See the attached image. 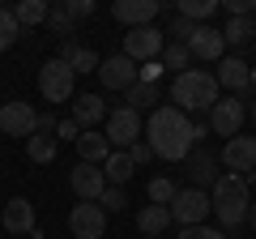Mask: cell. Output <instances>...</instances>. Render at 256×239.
<instances>
[{
  "instance_id": "6da1fadb",
  "label": "cell",
  "mask_w": 256,
  "mask_h": 239,
  "mask_svg": "<svg viewBox=\"0 0 256 239\" xmlns=\"http://www.w3.org/2000/svg\"><path fill=\"white\" fill-rule=\"evenodd\" d=\"M146 146L154 150V158L166 162H180L192 154L196 146V132H192V116H184L180 107H158L146 120Z\"/></svg>"
},
{
  "instance_id": "7a4b0ae2",
  "label": "cell",
  "mask_w": 256,
  "mask_h": 239,
  "mask_svg": "<svg viewBox=\"0 0 256 239\" xmlns=\"http://www.w3.org/2000/svg\"><path fill=\"white\" fill-rule=\"evenodd\" d=\"M210 205L214 218H218V230H239L248 222V210H252V188L244 184V175H218V184L210 188Z\"/></svg>"
},
{
  "instance_id": "3957f363",
  "label": "cell",
  "mask_w": 256,
  "mask_h": 239,
  "mask_svg": "<svg viewBox=\"0 0 256 239\" xmlns=\"http://www.w3.org/2000/svg\"><path fill=\"white\" fill-rule=\"evenodd\" d=\"M218 102V77L205 73V68H188L171 82V107H180L184 116L188 111H210Z\"/></svg>"
},
{
  "instance_id": "277c9868",
  "label": "cell",
  "mask_w": 256,
  "mask_h": 239,
  "mask_svg": "<svg viewBox=\"0 0 256 239\" xmlns=\"http://www.w3.org/2000/svg\"><path fill=\"white\" fill-rule=\"evenodd\" d=\"M102 137L111 141V150H132L141 137H146V124H141V116L132 107H111L107 111V128H102Z\"/></svg>"
},
{
  "instance_id": "5b68a950",
  "label": "cell",
  "mask_w": 256,
  "mask_h": 239,
  "mask_svg": "<svg viewBox=\"0 0 256 239\" xmlns=\"http://www.w3.org/2000/svg\"><path fill=\"white\" fill-rule=\"evenodd\" d=\"M73 86H77V73L64 64L60 56L38 68V94H43L47 102H68L73 98Z\"/></svg>"
},
{
  "instance_id": "8992f818",
  "label": "cell",
  "mask_w": 256,
  "mask_h": 239,
  "mask_svg": "<svg viewBox=\"0 0 256 239\" xmlns=\"http://www.w3.org/2000/svg\"><path fill=\"white\" fill-rule=\"evenodd\" d=\"M210 214H214L210 192H201V188H180L175 201H171V218L180 222V226H205Z\"/></svg>"
},
{
  "instance_id": "52a82bcc",
  "label": "cell",
  "mask_w": 256,
  "mask_h": 239,
  "mask_svg": "<svg viewBox=\"0 0 256 239\" xmlns=\"http://www.w3.org/2000/svg\"><path fill=\"white\" fill-rule=\"evenodd\" d=\"M244 120H248V107L239 94H230V98H218L210 107V128L218 132V137H239V128H244Z\"/></svg>"
},
{
  "instance_id": "ba28073f",
  "label": "cell",
  "mask_w": 256,
  "mask_h": 239,
  "mask_svg": "<svg viewBox=\"0 0 256 239\" xmlns=\"http://www.w3.org/2000/svg\"><path fill=\"white\" fill-rule=\"evenodd\" d=\"M68 230H73L77 239H102V235H107V214H102V205L98 201L73 205V214H68Z\"/></svg>"
},
{
  "instance_id": "9c48e42d",
  "label": "cell",
  "mask_w": 256,
  "mask_h": 239,
  "mask_svg": "<svg viewBox=\"0 0 256 239\" xmlns=\"http://www.w3.org/2000/svg\"><path fill=\"white\" fill-rule=\"evenodd\" d=\"M162 30L158 26H137V30H128L124 34V56L137 64V60H158L162 56Z\"/></svg>"
},
{
  "instance_id": "30bf717a",
  "label": "cell",
  "mask_w": 256,
  "mask_h": 239,
  "mask_svg": "<svg viewBox=\"0 0 256 239\" xmlns=\"http://www.w3.org/2000/svg\"><path fill=\"white\" fill-rule=\"evenodd\" d=\"M34 128H38V111L30 102L13 98V102L0 107V132H9V137H34Z\"/></svg>"
},
{
  "instance_id": "8fae6325",
  "label": "cell",
  "mask_w": 256,
  "mask_h": 239,
  "mask_svg": "<svg viewBox=\"0 0 256 239\" xmlns=\"http://www.w3.org/2000/svg\"><path fill=\"white\" fill-rule=\"evenodd\" d=\"M158 13H162V4H158V0H116V4H111V18L124 22L128 30H137V26H154Z\"/></svg>"
},
{
  "instance_id": "7c38bea8",
  "label": "cell",
  "mask_w": 256,
  "mask_h": 239,
  "mask_svg": "<svg viewBox=\"0 0 256 239\" xmlns=\"http://www.w3.org/2000/svg\"><path fill=\"white\" fill-rule=\"evenodd\" d=\"M98 82L107 86V90H132V86H137V64H132L124 52L107 56V60L98 64Z\"/></svg>"
},
{
  "instance_id": "4fadbf2b",
  "label": "cell",
  "mask_w": 256,
  "mask_h": 239,
  "mask_svg": "<svg viewBox=\"0 0 256 239\" xmlns=\"http://www.w3.org/2000/svg\"><path fill=\"white\" fill-rule=\"evenodd\" d=\"M68 184H73V192L82 196V201H98V196L107 192V175H102V166L77 162L73 171H68Z\"/></svg>"
},
{
  "instance_id": "5bb4252c",
  "label": "cell",
  "mask_w": 256,
  "mask_h": 239,
  "mask_svg": "<svg viewBox=\"0 0 256 239\" xmlns=\"http://www.w3.org/2000/svg\"><path fill=\"white\" fill-rule=\"evenodd\" d=\"M222 162L230 175H248L256 171V137H230L222 146Z\"/></svg>"
},
{
  "instance_id": "9a60e30c",
  "label": "cell",
  "mask_w": 256,
  "mask_h": 239,
  "mask_svg": "<svg viewBox=\"0 0 256 239\" xmlns=\"http://www.w3.org/2000/svg\"><path fill=\"white\" fill-rule=\"evenodd\" d=\"M214 77H218V90H230V94H239V98H244L252 68H248L239 56H222V60H218V73H214Z\"/></svg>"
},
{
  "instance_id": "2e32d148",
  "label": "cell",
  "mask_w": 256,
  "mask_h": 239,
  "mask_svg": "<svg viewBox=\"0 0 256 239\" xmlns=\"http://www.w3.org/2000/svg\"><path fill=\"white\" fill-rule=\"evenodd\" d=\"M188 188H201V192H210L214 184H218V154H210V150H196V154H188Z\"/></svg>"
},
{
  "instance_id": "e0dca14e",
  "label": "cell",
  "mask_w": 256,
  "mask_h": 239,
  "mask_svg": "<svg viewBox=\"0 0 256 239\" xmlns=\"http://www.w3.org/2000/svg\"><path fill=\"white\" fill-rule=\"evenodd\" d=\"M60 60L68 68H73V73H98V56H94V47H86L82 38H64L60 43Z\"/></svg>"
},
{
  "instance_id": "ac0fdd59",
  "label": "cell",
  "mask_w": 256,
  "mask_h": 239,
  "mask_svg": "<svg viewBox=\"0 0 256 239\" xmlns=\"http://www.w3.org/2000/svg\"><path fill=\"white\" fill-rule=\"evenodd\" d=\"M4 230L9 235H34V205L26 201V196H13L9 205H4Z\"/></svg>"
},
{
  "instance_id": "d6986e66",
  "label": "cell",
  "mask_w": 256,
  "mask_h": 239,
  "mask_svg": "<svg viewBox=\"0 0 256 239\" xmlns=\"http://www.w3.org/2000/svg\"><path fill=\"white\" fill-rule=\"evenodd\" d=\"M107 98H98V94H77L73 102V120H77V128H94V124H107Z\"/></svg>"
},
{
  "instance_id": "ffe728a7",
  "label": "cell",
  "mask_w": 256,
  "mask_h": 239,
  "mask_svg": "<svg viewBox=\"0 0 256 239\" xmlns=\"http://www.w3.org/2000/svg\"><path fill=\"white\" fill-rule=\"evenodd\" d=\"M188 52L196 56V60H222V56H226L222 30H214V26H196V34L188 38Z\"/></svg>"
},
{
  "instance_id": "44dd1931",
  "label": "cell",
  "mask_w": 256,
  "mask_h": 239,
  "mask_svg": "<svg viewBox=\"0 0 256 239\" xmlns=\"http://www.w3.org/2000/svg\"><path fill=\"white\" fill-rule=\"evenodd\" d=\"M73 146H77V154H82V162H90V166H102L111 154H116V150H111V141L102 137V132H94V128H86Z\"/></svg>"
},
{
  "instance_id": "7402d4cb",
  "label": "cell",
  "mask_w": 256,
  "mask_h": 239,
  "mask_svg": "<svg viewBox=\"0 0 256 239\" xmlns=\"http://www.w3.org/2000/svg\"><path fill=\"white\" fill-rule=\"evenodd\" d=\"M171 222H175L171 218V205H146V210L137 214V226H141V235H146V239H158Z\"/></svg>"
},
{
  "instance_id": "603a6c76",
  "label": "cell",
  "mask_w": 256,
  "mask_h": 239,
  "mask_svg": "<svg viewBox=\"0 0 256 239\" xmlns=\"http://www.w3.org/2000/svg\"><path fill=\"white\" fill-rule=\"evenodd\" d=\"M132 158H128V150H116V154L102 162V175H107V188H124L128 180H132Z\"/></svg>"
},
{
  "instance_id": "cb8c5ba5",
  "label": "cell",
  "mask_w": 256,
  "mask_h": 239,
  "mask_svg": "<svg viewBox=\"0 0 256 239\" xmlns=\"http://www.w3.org/2000/svg\"><path fill=\"white\" fill-rule=\"evenodd\" d=\"M256 38V18H226V26H222V43L226 47H244Z\"/></svg>"
},
{
  "instance_id": "d4e9b609",
  "label": "cell",
  "mask_w": 256,
  "mask_h": 239,
  "mask_svg": "<svg viewBox=\"0 0 256 239\" xmlns=\"http://www.w3.org/2000/svg\"><path fill=\"white\" fill-rule=\"evenodd\" d=\"M47 13H52V4H47V0H22L18 9H13V18H18V26H43L47 22Z\"/></svg>"
},
{
  "instance_id": "484cf974",
  "label": "cell",
  "mask_w": 256,
  "mask_h": 239,
  "mask_svg": "<svg viewBox=\"0 0 256 239\" xmlns=\"http://www.w3.org/2000/svg\"><path fill=\"white\" fill-rule=\"evenodd\" d=\"M158 102H162V94H158V86H146V82H137L132 90H128V107L137 111H158Z\"/></svg>"
},
{
  "instance_id": "4316f807",
  "label": "cell",
  "mask_w": 256,
  "mask_h": 239,
  "mask_svg": "<svg viewBox=\"0 0 256 239\" xmlns=\"http://www.w3.org/2000/svg\"><path fill=\"white\" fill-rule=\"evenodd\" d=\"M56 150H60V141H56L52 132H34V137H26V154H30V162H52Z\"/></svg>"
},
{
  "instance_id": "83f0119b",
  "label": "cell",
  "mask_w": 256,
  "mask_h": 239,
  "mask_svg": "<svg viewBox=\"0 0 256 239\" xmlns=\"http://www.w3.org/2000/svg\"><path fill=\"white\" fill-rule=\"evenodd\" d=\"M158 60H162V68H175V77H180V73H188V68H192V52H188L184 43H166Z\"/></svg>"
},
{
  "instance_id": "f1b7e54d",
  "label": "cell",
  "mask_w": 256,
  "mask_h": 239,
  "mask_svg": "<svg viewBox=\"0 0 256 239\" xmlns=\"http://www.w3.org/2000/svg\"><path fill=\"white\" fill-rule=\"evenodd\" d=\"M47 26H52L56 34L73 38V26H77V22H73V13H68V4H64V0H60V4H52V13H47Z\"/></svg>"
},
{
  "instance_id": "f546056e",
  "label": "cell",
  "mask_w": 256,
  "mask_h": 239,
  "mask_svg": "<svg viewBox=\"0 0 256 239\" xmlns=\"http://www.w3.org/2000/svg\"><path fill=\"white\" fill-rule=\"evenodd\" d=\"M218 9V0H184L180 4V18H188V22H196V26H205V18Z\"/></svg>"
},
{
  "instance_id": "4dcf8cb0",
  "label": "cell",
  "mask_w": 256,
  "mask_h": 239,
  "mask_svg": "<svg viewBox=\"0 0 256 239\" xmlns=\"http://www.w3.org/2000/svg\"><path fill=\"white\" fill-rule=\"evenodd\" d=\"M175 192H180V188H175L166 175H154V180H150V205H171Z\"/></svg>"
},
{
  "instance_id": "1f68e13d",
  "label": "cell",
  "mask_w": 256,
  "mask_h": 239,
  "mask_svg": "<svg viewBox=\"0 0 256 239\" xmlns=\"http://www.w3.org/2000/svg\"><path fill=\"white\" fill-rule=\"evenodd\" d=\"M18 34H22V26H18V18H13V9H0V52H9V47L18 43Z\"/></svg>"
},
{
  "instance_id": "d6a6232c",
  "label": "cell",
  "mask_w": 256,
  "mask_h": 239,
  "mask_svg": "<svg viewBox=\"0 0 256 239\" xmlns=\"http://www.w3.org/2000/svg\"><path fill=\"white\" fill-rule=\"evenodd\" d=\"M166 34H171V43H184V47H188V38L196 34V22H188V18H180V13H175V18L166 22Z\"/></svg>"
},
{
  "instance_id": "836d02e7",
  "label": "cell",
  "mask_w": 256,
  "mask_h": 239,
  "mask_svg": "<svg viewBox=\"0 0 256 239\" xmlns=\"http://www.w3.org/2000/svg\"><path fill=\"white\" fill-rule=\"evenodd\" d=\"M98 205H102V214H120L124 210V188H107V192L98 196Z\"/></svg>"
},
{
  "instance_id": "e575fe53",
  "label": "cell",
  "mask_w": 256,
  "mask_h": 239,
  "mask_svg": "<svg viewBox=\"0 0 256 239\" xmlns=\"http://www.w3.org/2000/svg\"><path fill=\"white\" fill-rule=\"evenodd\" d=\"M158 77H162V60H146L137 68V82H146V86H158Z\"/></svg>"
},
{
  "instance_id": "d590c367",
  "label": "cell",
  "mask_w": 256,
  "mask_h": 239,
  "mask_svg": "<svg viewBox=\"0 0 256 239\" xmlns=\"http://www.w3.org/2000/svg\"><path fill=\"white\" fill-rule=\"evenodd\" d=\"M180 239H226V235H222L218 226H184Z\"/></svg>"
},
{
  "instance_id": "8d00e7d4",
  "label": "cell",
  "mask_w": 256,
  "mask_h": 239,
  "mask_svg": "<svg viewBox=\"0 0 256 239\" xmlns=\"http://www.w3.org/2000/svg\"><path fill=\"white\" fill-rule=\"evenodd\" d=\"M77 137H82V128H77V120H73V116L56 124V141H77Z\"/></svg>"
},
{
  "instance_id": "74e56055",
  "label": "cell",
  "mask_w": 256,
  "mask_h": 239,
  "mask_svg": "<svg viewBox=\"0 0 256 239\" xmlns=\"http://www.w3.org/2000/svg\"><path fill=\"white\" fill-rule=\"evenodd\" d=\"M256 0H226V18H252Z\"/></svg>"
},
{
  "instance_id": "f35d334b",
  "label": "cell",
  "mask_w": 256,
  "mask_h": 239,
  "mask_svg": "<svg viewBox=\"0 0 256 239\" xmlns=\"http://www.w3.org/2000/svg\"><path fill=\"white\" fill-rule=\"evenodd\" d=\"M128 158H132V166H146V162H150V158H154V150H150V146H146V141H137V146L128 150Z\"/></svg>"
},
{
  "instance_id": "ab89813d",
  "label": "cell",
  "mask_w": 256,
  "mask_h": 239,
  "mask_svg": "<svg viewBox=\"0 0 256 239\" xmlns=\"http://www.w3.org/2000/svg\"><path fill=\"white\" fill-rule=\"evenodd\" d=\"M64 4H68L73 22H82V18H90V13H94V4H90V0H64Z\"/></svg>"
},
{
  "instance_id": "60d3db41",
  "label": "cell",
  "mask_w": 256,
  "mask_h": 239,
  "mask_svg": "<svg viewBox=\"0 0 256 239\" xmlns=\"http://www.w3.org/2000/svg\"><path fill=\"white\" fill-rule=\"evenodd\" d=\"M56 124H60V120H56L52 111H43V116H38V128H34V132H52V137H56Z\"/></svg>"
},
{
  "instance_id": "b9f144b4",
  "label": "cell",
  "mask_w": 256,
  "mask_h": 239,
  "mask_svg": "<svg viewBox=\"0 0 256 239\" xmlns=\"http://www.w3.org/2000/svg\"><path fill=\"white\" fill-rule=\"evenodd\" d=\"M244 184H248V188H256V171H248V175H244Z\"/></svg>"
},
{
  "instance_id": "7bdbcfd3",
  "label": "cell",
  "mask_w": 256,
  "mask_h": 239,
  "mask_svg": "<svg viewBox=\"0 0 256 239\" xmlns=\"http://www.w3.org/2000/svg\"><path fill=\"white\" fill-rule=\"evenodd\" d=\"M248 222H252V230H256V205H252V210H248Z\"/></svg>"
},
{
  "instance_id": "ee69618b",
  "label": "cell",
  "mask_w": 256,
  "mask_h": 239,
  "mask_svg": "<svg viewBox=\"0 0 256 239\" xmlns=\"http://www.w3.org/2000/svg\"><path fill=\"white\" fill-rule=\"evenodd\" d=\"M248 90H256V68H252V77H248Z\"/></svg>"
},
{
  "instance_id": "f6af8a7d",
  "label": "cell",
  "mask_w": 256,
  "mask_h": 239,
  "mask_svg": "<svg viewBox=\"0 0 256 239\" xmlns=\"http://www.w3.org/2000/svg\"><path fill=\"white\" fill-rule=\"evenodd\" d=\"M248 116H252V120H256V98H252V107H248Z\"/></svg>"
},
{
  "instance_id": "bcb514c9",
  "label": "cell",
  "mask_w": 256,
  "mask_h": 239,
  "mask_svg": "<svg viewBox=\"0 0 256 239\" xmlns=\"http://www.w3.org/2000/svg\"><path fill=\"white\" fill-rule=\"evenodd\" d=\"M252 47H256V38H252Z\"/></svg>"
},
{
  "instance_id": "7dc6e473",
  "label": "cell",
  "mask_w": 256,
  "mask_h": 239,
  "mask_svg": "<svg viewBox=\"0 0 256 239\" xmlns=\"http://www.w3.org/2000/svg\"><path fill=\"white\" fill-rule=\"evenodd\" d=\"M158 239H162V235H158Z\"/></svg>"
}]
</instances>
